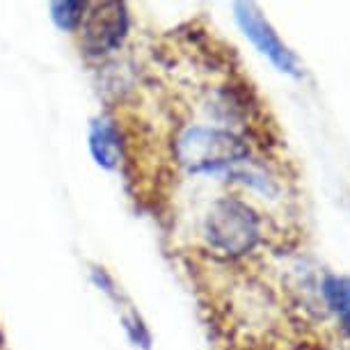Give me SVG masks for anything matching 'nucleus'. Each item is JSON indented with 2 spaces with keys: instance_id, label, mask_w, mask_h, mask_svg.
<instances>
[{
  "instance_id": "f257e3e1",
  "label": "nucleus",
  "mask_w": 350,
  "mask_h": 350,
  "mask_svg": "<svg viewBox=\"0 0 350 350\" xmlns=\"http://www.w3.org/2000/svg\"><path fill=\"white\" fill-rule=\"evenodd\" d=\"M174 165L188 174L231 172L252 158L247 135L220 124H183L172 137Z\"/></svg>"
},
{
  "instance_id": "f03ea898",
  "label": "nucleus",
  "mask_w": 350,
  "mask_h": 350,
  "mask_svg": "<svg viewBox=\"0 0 350 350\" xmlns=\"http://www.w3.org/2000/svg\"><path fill=\"white\" fill-rule=\"evenodd\" d=\"M266 220L241 195H222L208 204L202 217V239L222 259H241L263 243Z\"/></svg>"
},
{
  "instance_id": "7ed1b4c3",
  "label": "nucleus",
  "mask_w": 350,
  "mask_h": 350,
  "mask_svg": "<svg viewBox=\"0 0 350 350\" xmlns=\"http://www.w3.org/2000/svg\"><path fill=\"white\" fill-rule=\"evenodd\" d=\"M129 10L124 3H101L88 8L81 28V49L90 57H108L122 49L129 35Z\"/></svg>"
},
{
  "instance_id": "20e7f679",
  "label": "nucleus",
  "mask_w": 350,
  "mask_h": 350,
  "mask_svg": "<svg viewBox=\"0 0 350 350\" xmlns=\"http://www.w3.org/2000/svg\"><path fill=\"white\" fill-rule=\"evenodd\" d=\"M234 12H236V21H239L241 30L245 32V37L275 64L277 69L286 71V74H293V76L300 74L298 57L293 55V51L286 49V44H284L280 35L273 30L268 18L263 16L254 5L239 3V5H234Z\"/></svg>"
},
{
  "instance_id": "39448f33",
  "label": "nucleus",
  "mask_w": 350,
  "mask_h": 350,
  "mask_svg": "<svg viewBox=\"0 0 350 350\" xmlns=\"http://www.w3.org/2000/svg\"><path fill=\"white\" fill-rule=\"evenodd\" d=\"M90 151L103 170H117L126 151V142L117 122L108 115H98L90 126Z\"/></svg>"
},
{
  "instance_id": "423d86ee",
  "label": "nucleus",
  "mask_w": 350,
  "mask_h": 350,
  "mask_svg": "<svg viewBox=\"0 0 350 350\" xmlns=\"http://www.w3.org/2000/svg\"><path fill=\"white\" fill-rule=\"evenodd\" d=\"M323 298L339 321L341 332L350 339V277L327 275L323 280Z\"/></svg>"
},
{
  "instance_id": "0eeeda50",
  "label": "nucleus",
  "mask_w": 350,
  "mask_h": 350,
  "mask_svg": "<svg viewBox=\"0 0 350 350\" xmlns=\"http://www.w3.org/2000/svg\"><path fill=\"white\" fill-rule=\"evenodd\" d=\"M88 3H71V0H64V3H53L51 5V16L55 25L60 30L74 32L81 28L85 14H88Z\"/></svg>"
},
{
  "instance_id": "6e6552de",
  "label": "nucleus",
  "mask_w": 350,
  "mask_h": 350,
  "mask_svg": "<svg viewBox=\"0 0 350 350\" xmlns=\"http://www.w3.org/2000/svg\"><path fill=\"white\" fill-rule=\"evenodd\" d=\"M122 323H124V329H126V334L131 336V341H133L135 346H140V348L147 350L149 343H151V336H149V329L144 327L142 319L137 316V312L131 309L129 314L122 316Z\"/></svg>"
},
{
  "instance_id": "1a4fd4ad",
  "label": "nucleus",
  "mask_w": 350,
  "mask_h": 350,
  "mask_svg": "<svg viewBox=\"0 0 350 350\" xmlns=\"http://www.w3.org/2000/svg\"><path fill=\"white\" fill-rule=\"evenodd\" d=\"M92 280H94V284L98 286V291H103L108 298H112V300H117L120 302L122 300V293H120V288H117V284H115V280L105 273L103 268H94L92 270Z\"/></svg>"
}]
</instances>
